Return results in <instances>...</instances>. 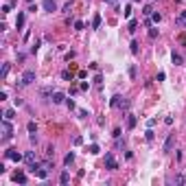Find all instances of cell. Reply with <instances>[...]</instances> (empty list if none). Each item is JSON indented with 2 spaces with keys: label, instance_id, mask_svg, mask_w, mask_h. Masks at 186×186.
<instances>
[{
  "label": "cell",
  "instance_id": "6da1fadb",
  "mask_svg": "<svg viewBox=\"0 0 186 186\" xmlns=\"http://www.w3.org/2000/svg\"><path fill=\"white\" fill-rule=\"evenodd\" d=\"M110 107H114V110H116V107H120V110H129V101L116 94V96H112V99H110Z\"/></svg>",
  "mask_w": 186,
  "mask_h": 186
},
{
  "label": "cell",
  "instance_id": "7a4b0ae2",
  "mask_svg": "<svg viewBox=\"0 0 186 186\" xmlns=\"http://www.w3.org/2000/svg\"><path fill=\"white\" fill-rule=\"evenodd\" d=\"M35 81V70H26L24 74H22V79H20V83H18L16 88H24V86H31V83Z\"/></svg>",
  "mask_w": 186,
  "mask_h": 186
},
{
  "label": "cell",
  "instance_id": "3957f363",
  "mask_svg": "<svg viewBox=\"0 0 186 186\" xmlns=\"http://www.w3.org/2000/svg\"><path fill=\"white\" fill-rule=\"evenodd\" d=\"M0 127H2V140H4V142H7V140H11V136H13V127H11V123H9V120L4 118Z\"/></svg>",
  "mask_w": 186,
  "mask_h": 186
},
{
  "label": "cell",
  "instance_id": "277c9868",
  "mask_svg": "<svg viewBox=\"0 0 186 186\" xmlns=\"http://www.w3.org/2000/svg\"><path fill=\"white\" fill-rule=\"evenodd\" d=\"M4 158H7V160H13V162H22L24 160V156L18 153V149H7V151H4Z\"/></svg>",
  "mask_w": 186,
  "mask_h": 186
},
{
  "label": "cell",
  "instance_id": "5b68a950",
  "mask_svg": "<svg viewBox=\"0 0 186 186\" xmlns=\"http://www.w3.org/2000/svg\"><path fill=\"white\" fill-rule=\"evenodd\" d=\"M105 166H107L110 171H116V169H118V162H116L114 153H105Z\"/></svg>",
  "mask_w": 186,
  "mask_h": 186
},
{
  "label": "cell",
  "instance_id": "8992f818",
  "mask_svg": "<svg viewBox=\"0 0 186 186\" xmlns=\"http://www.w3.org/2000/svg\"><path fill=\"white\" fill-rule=\"evenodd\" d=\"M42 9H44L46 13H53V11H57V2H55V0H44V2H42Z\"/></svg>",
  "mask_w": 186,
  "mask_h": 186
},
{
  "label": "cell",
  "instance_id": "52a82bcc",
  "mask_svg": "<svg viewBox=\"0 0 186 186\" xmlns=\"http://www.w3.org/2000/svg\"><path fill=\"white\" fill-rule=\"evenodd\" d=\"M173 142H175V134H169V138L164 140V147H162V151H164V153H169L171 149H173Z\"/></svg>",
  "mask_w": 186,
  "mask_h": 186
},
{
  "label": "cell",
  "instance_id": "ba28073f",
  "mask_svg": "<svg viewBox=\"0 0 186 186\" xmlns=\"http://www.w3.org/2000/svg\"><path fill=\"white\" fill-rule=\"evenodd\" d=\"M24 162L29 166H33V164H37V158H35V151H26L24 153Z\"/></svg>",
  "mask_w": 186,
  "mask_h": 186
},
{
  "label": "cell",
  "instance_id": "9c48e42d",
  "mask_svg": "<svg viewBox=\"0 0 186 186\" xmlns=\"http://www.w3.org/2000/svg\"><path fill=\"white\" fill-rule=\"evenodd\" d=\"M13 182L16 184H26V173H22V171L13 173Z\"/></svg>",
  "mask_w": 186,
  "mask_h": 186
},
{
  "label": "cell",
  "instance_id": "30bf717a",
  "mask_svg": "<svg viewBox=\"0 0 186 186\" xmlns=\"http://www.w3.org/2000/svg\"><path fill=\"white\" fill-rule=\"evenodd\" d=\"M50 99H53V103H64V101H66V96H64V92H53V96H50Z\"/></svg>",
  "mask_w": 186,
  "mask_h": 186
},
{
  "label": "cell",
  "instance_id": "8fae6325",
  "mask_svg": "<svg viewBox=\"0 0 186 186\" xmlns=\"http://www.w3.org/2000/svg\"><path fill=\"white\" fill-rule=\"evenodd\" d=\"M136 123H138L136 116H134V114H127V129H134V127H136Z\"/></svg>",
  "mask_w": 186,
  "mask_h": 186
},
{
  "label": "cell",
  "instance_id": "7c38bea8",
  "mask_svg": "<svg viewBox=\"0 0 186 186\" xmlns=\"http://www.w3.org/2000/svg\"><path fill=\"white\" fill-rule=\"evenodd\" d=\"M175 24H180V26H186V11H182L178 18H175Z\"/></svg>",
  "mask_w": 186,
  "mask_h": 186
},
{
  "label": "cell",
  "instance_id": "4fadbf2b",
  "mask_svg": "<svg viewBox=\"0 0 186 186\" xmlns=\"http://www.w3.org/2000/svg\"><path fill=\"white\" fill-rule=\"evenodd\" d=\"M16 26H18V29H24V13H18V18H16Z\"/></svg>",
  "mask_w": 186,
  "mask_h": 186
},
{
  "label": "cell",
  "instance_id": "5bb4252c",
  "mask_svg": "<svg viewBox=\"0 0 186 186\" xmlns=\"http://www.w3.org/2000/svg\"><path fill=\"white\" fill-rule=\"evenodd\" d=\"M70 182V173L68 171H62V175H59V184H68Z\"/></svg>",
  "mask_w": 186,
  "mask_h": 186
},
{
  "label": "cell",
  "instance_id": "9a60e30c",
  "mask_svg": "<svg viewBox=\"0 0 186 186\" xmlns=\"http://www.w3.org/2000/svg\"><path fill=\"white\" fill-rule=\"evenodd\" d=\"M53 92H55L53 88L46 86V88H42V90H40V94H42V96H53Z\"/></svg>",
  "mask_w": 186,
  "mask_h": 186
},
{
  "label": "cell",
  "instance_id": "2e32d148",
  "mask_svg": "<svg viewBox=\"0 0 186 186\" xmlns=\"http://www.w3.org/2000/svg\"><path fill=\"white\" fill-rule=\"evenodd\" d=\"M72 162H74V153L70 151V153H66V158H64V164H66V166H70Z\"/></svg>",
  "mask_w": 186,
  "mask_h": 186
},
{
  "label": "cell",
  "instance_id": "e0dca14e",
  "mask_svg": "<svg viewBox=\"0 0 186 186\" xmlns=\"http://www.w3.org/2000/svg\"><path fill=\"white\" fill-rule=\"evenodd\" d=\"M99 26H101V16L94 13V18H92V29H99Z\"/></svg>",
  "mask_w": 186,
  "mask_h": 186
},
{
  "label": "cell",
  "instance_id": "ac0fdd59",
  "mask_svg": "<svg viewBox=\"0 0 186 186\" xmlns=\"http://www.w3.org/2000/svg\"><path fill=\"white\" fill-rule=\"evenodd\" d=\"M171 59H173V64H175V66H182V62H184L180 53H173V57H171Z\"/></svg>",
  "mask_w": 186,
  "mask_h": 186
},
{
  "label": "cell",
  "instance_id": "d6986e66",
  "mask_svg": "<svg viewBox=\"0 0 186 186\" xmlns=\"http://www.w3.org/2000/svg\"><path fill=\"white\" fill-rule=\"evenodd\" d=\"M4 118H7V120H13V118H16V110H4Z\"/></svg>",
  "mask_w": 186,
  "mask_h": 186
},
{
  "label": "cell",
  "instance_id": "ffe728a7",
  "mask_svg": "<svg viewBox=\"0 0 186 186\" xmlns=\"http://www.w3.org/2000/svg\"><path fill=\"white\" fill-rule=\"evenodd\" d=\"M9 74V64H2V70H0V79H7Z\"/></svg>",
  "mask_w": 186,
  "mask_h": 186
},
{
  "label": "cell",
  "instance_id": "44dd1931",
  "mask_svg": "<svg viewBox=\"0 0 186 186\" xmlns=\"http://www.w3.org/2000/svg\"><path fill=\"white\" fill-rule=\"evenodd\" d=\"M88 151H90L92 156H96V153H99L101 149H99V145H96V142H94V145H90V147H88Z\"/></svg>",
  "mask_w": 186,
  "mask_h": 186
},
{
  "label": "cell",
  "instance_id": "7402d4cb",
  "mask_svg": "<svg viewBox=\"0 0 186 186\" xmlns=\"http://www.w3.org/2000/svg\"><path fill=\"white\" fill-rule=\"evenodd\" d=\"M173 182H175V184H186V175H182V173H180V175H175V180H173Z\"/></svg>",
  "mask_w": 186,
  "mask_h": 186
},
{
  "label": "cell",
  "instance_id": "603a6c76",
  "mask_svg": "<svg viewBox=\"0 0 186 186\" xmlns=\"http://www.w3.org/2000/svg\"><path fill=\"white\" fill-rule=\"evenodd\" d=\"M26 129H29L31 134H35V132H37V125L33 123V120H29V125H26Z\"/></svg>",
  "mask_w": 186,
  "mask_h": 186
},
{
  "label": "cell",
  "instance_id": "cb8c5ba5",
  "mask_svg": "<svg viewBox=\"0 0 186 186\" xmlns=\"http://www.w3.org/2000/svg\"><path fill=\"white\" fill-rule=\"evenodd\" d=\"M129 46H132V48H129V50H132V55H138V46H140V44H138V42H132Z\"/></svg>",
  "mask_w": 186,
  "mask_h": 186
},
{
  "label": "cell",
  "instance_id": "d4e9b609",
  "mask_svg": "<svg viewBox=\"0 0 186 186\" xmlns=\"http://www.w3.org/2000/svg\"><path fill=\"white\" fill-rule=\"evenodd\" d=\"M62 79H66V81L70 79V81H72V72H70V70H64V72H62Z\"/></svg>",
  "mask_w": 186,
  "mask_h": 186
},
{
  "label": "cell",
  "instance_id": "484cf974",
  "mask_svg": "<svg viewBox=\"0 0 186 186\" xmlns=\"http://www.w3.org/2000/svg\"><path fill=\"white\" fill-rule=\"evenodd\" d=\"M136 26H138L136 20H129V33H134V31H136Z\"/></svg>",
  "mask_w": 186,
  "mask_h": 186
},
{
  "label": "cell",
  "instance_id": "4316f807",
  "mask_svg": "<svg viewBox=\"0 0 186 186\" xmlns=\"http://www.w3.org/2000/svg\"><path fill=\"white\" fill-rule=\"evenodd\" d=\"M142 13H145V16H151V13H153V7H151V4H147V7L142 9Z\"/></svg>",
  "mask_w": 186,
  "mask_h": 186
},
{
  "label": "cell",
  "instance_id": "83f0119b",
  "mask_svg": "<svg viewBox=\"0 0 186 186\" xmlns=\"http://www.w3.org/2000/svg\"><path fill=\"white\" fill-rule=\"evenodd\" d=\"M151 20H153V22H156V24H158V22L162 20V16H160V13H151Z\"/></svg>",
  "mask_w": 186,
  "mask_h": 186
},
{
  "label": "cell",
  "instance_id": "f1b7e54d",
  "mask_svg": "<svg viewBox=\"0 0 186 186\" xmlns=\"http://www.w3.org/2000/svg\"><path fill=\"white\" fill-rule=\"evenodd\" d=\"M149 37H151V40H156V37H158V29H149Z\"/></svg>",
  "mask_w": 186,
  "mask_h": 186
},
{
  "label": "cell",
  "instance_id": "f546056e",
  "mask_svg": "<svg viewBox=\"0 0 186 186\" xmlns=\"http://www.w3.org/2000/svg\"><path fill=\"white\" fill-rule=\"evenodd\" d=\"M129 77L136 79V66H129Z\"/></svg>",
  "mask_w": 186,
  "mask_h": 186
},
{
  "label": "cell",
  "instance_id": "4dcf8cb0",
  "mask_svg": "<svg viewBox=\"0 0 186 186\" xmlns=\"http://www.w3.org/2000/svg\"><path fill=\"white\" fill-rule=\"evenodd\" d=\"M123 16H125V18H129V16H132V7H125V11H123Z\"/></svg>",
  "mask_w": 186,
  "mask_h": 186
},
{
  "label": "cell",
  "instance_id": "1f68e13d",
  "mask_svg": "<svg viewBox=\"0 0 186 186\" xmlns=\"http://www.w3.org/2000/svg\"><path fill=\"white\" fill-rule=\"evenodd\" d=\"M74 29L81 31V29H83V22H81V20H77V22H74Z\"/></svg>",
  "mask_w": 186,
  "mask_h": 186
},
{
  "label": "cell",
  "instance_id": "d6a6232c",
  "mask_svg": "<svg viewBox=\"0 0 186 186\" xmlns=\"http://www.w3.org/2000/svg\"><path fill=\"white\" fill-rule=\"evenodd\" d=\"M70 9H72V0H70V2H66V4H64V11H66V13L70 11Z\"/></svg>",
  "mask_w": 186,
  "mask_h": 186
},
{
  "label": "cell",
  "instance_id": "836d02e7",
  "mask_svg": "<svg viewBox=\"0 0 186 186\" xmlns=\"http://www.w3.org/2000/svg\"><path fill=\"white\" fill-rule=\"evenodd\" d=\"M101 81H103V77H101V74H96V77H94V83H96L99 88H101Z\"/></svg>",
  "mask_w": 186,
  "mask_h": 186
},
{
  "label": "cell",
  "instance_id": "e575fe53",
  "mask_svg": "<svg viewBox=\"0 0 186 186\" xmlns=\"http://www.w3.org/2000/svg\"><path fill=\"white\" fill-rule=\"evenodd\" d=\"M112 136H114V138H120V127H116L114 132H112Z\"/></svg>",
  "mask_w": 186,
  "mask_h": 186
},
{
  "label": "cell",
  "instance_id": "d590c367",
  "mask_svg": "<svg viewBox=\"0 0 186 186\" xmlns=\"http://www.w3.org/2000/svg\"><path fill=\"white\" fill-rule=\"evenodd\" d=\"M145 138H147V140H149V142H151V140H153V132H151V129H149V132L145 134Z\"/></svg>",
  "mask_w": 186,
  "mask_h": 186
},
{
  "label": "cell",
  "instance_id": "8d00e7d4",
  "mask_svg": "<svg viewBox=\"0 0 186 186\" xmlns=\"http://www.w3.org/2000/svg\"><path fill=\"white\" fill-rule=\"evenodd\" d=\"M66 105H68V110H74V101H72V99H68Z\"/></svg>",
  "mask_w": 186,
  "mask_h": 186
},
{
  "label": "cell",
  "instance_id": "74e56055",
  "mask_svg": "<svg viewBox=\"0 0 186 186\" xmlns=\"http://www.w3.org/2000/svg\"><path fill=\"white\" fill-rule=\"evenodd\" d=\"M164 77H166V74H164V72H158V77H156V81H164Z\"/></svg>",
  "mask_w": 186,
  "mask_h": 186
},
{
  "label": "cell",
  "instance_id": "f35d334b",
  "mask_svg": "<svg viewBox=\"0 0 186 186\" xmlns=\"http://www.w3.org/2000/svg\"><path fill=\"white\" fill-rule=\"evenodd\" d=\"M88 88H90V83H88V81H83L81 86H79V90H88Z\"/></svg>",
  "mask_w": 186,
  "mask_h": 186
},
{
  "label": "cell",
  "instance_id": "ab89813d",
  "mask_svg": "<svg viewBox=\"0 0 186 186\" xmlns=\"http://www.w3.org/2000/svg\"><path fill=\"white\" fill-rule=\"evenodd\" d=\"M40 44H42V42H40V40H35V44H33V48H31V50H33V53H35V50L40 48Z\"/></svg>",
  "mask_w": 186,
  "mask_h": 186
},
{
  "label": "cell",
  "instance_id": "60d3db41",
  "mask_svg": "<svg viewBox=\"0 0 186 186\" xmlns=\"http://www.w3.org/2000/svg\"><path fill=\"white\" fill-rule=\"evenodd\" d=\"M103 2H107V4H114V0H103Z\"/></svg>",
  "mask_w": 186,
  "mask_h": 186
},
{
  "label": "cell",
  "instance_id": "b9f144b4",
  "mask_svg": "<svg viewBox=\"0 0 186 186\" xmlns=\"http://www.w3.org/2000/svg\"><path fill=\"white\" fill-rule=\"evenodd\" d=\"M134 2H138V0H134Z\"/></svg>",
  "mask_w": 186,
  "mask_h": 186
}]
</instances>
